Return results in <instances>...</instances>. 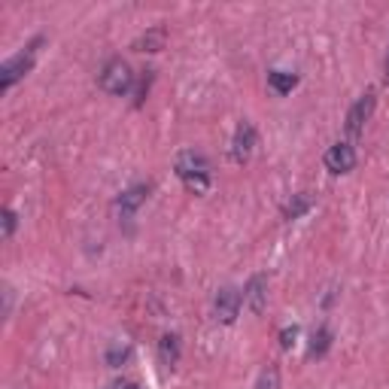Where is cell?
I'll return each instance as SVG.
<instances>
[{"label":"cell","mask_w":389,"mask_h":389,"mask_svg":"<svg viewBox=\"0 0 389 389\" xmlns=\"http://www.w3.org/2000/svg\"><path fill=\"white\" fill-rule=\"evenodd\" d=\"M374 106H377V95H374V88H368L365 95L356 101L353 106H350V113H347V134L350 137H359L362 134V128H365V122L371 119V113H374Z\"/></svg>","instance_id":"4"},{"label":"cell","mask_w":389,"mask_h":389,"mask_svg":"<svg viewBox=\"0 0 389 389\" xmlns=\"http://www.w3.org/2000/svg\"><path fill=\"white\" fill-rule=\"evenodd\" d=\"M325 167L332 173H350L356 167V149L350 143H334V146L325 149Z\"/></svg>","instance_id":"6"},{"label":"cell","mask_w":389,"mask_h":389,"mask_svg":"<svg viewBox=\"0 0 389 389\" xmlns=\"http://www.w3.org/2000/svg\"><path fill=\"white\" fill-rule=\"evenodd\" d=\"M173 171H177L180 180H189V177H198V173H210V164H207V158H204L201 152L182 149L177 155V162H173Z\"/></svg>","instance_id":"8"},{"label":"cell","mask_w":389,"mask_h":389,"mask_svg":"<svg viewBox=\"0 0 389 389\" xmlns=\"http://www.w3.org/2000/svg\"><path fill=\"white\" fill-rule=\"evenodd\" d=\"M240 304H243V298H240L238 289L225 286V289H219V292H216V301H213V314H216V319H219L222 325H231L234 319H238V314H240Z\"/></svg>","instance_id":"5"},{"label":"cell","mask_w":389,"mask_h":389,"mask_svg":"<svg viewBox=\"0 0 389 389\" xmlns=\"http://www.w3.org/2000/svg\"><path fill=\"white\" fill-rule=\"evenodd\" d=\"M97 86H101V91H106L110 97H122L134 88V73L122 58H110L104 64L101 76H97Z\"/></svg>","instance_id":"2"},{"label":"cell","mask_w":389,"mask_h":389,"mask_svg":"<svg viewBox=\"0 0 389 389\" xmlns=\"http://www.w3.org/2000/svg\"><path fill=\"white\" fill-rule=\"evenodd\" d=\"M164 43H167V30L164 28H149L146 34H140L131 43V49L134 52H158V49H164Z\"/></svg>","instance_id":"11"},{"label":"cell","mask_w":389,"mask_h":389,"mask_svg":"<svg viewBox=\"0 0 389 389\" xmlns=\"http://www.w3.org/2000/svg\"><path fill=\"white\" fill-rule=\"evenodd\" d=\"M149 88H152V70H143V76L134 82V88H131L134 106H143V101H146V95H149Z\"/></svg>","instance_id":"16"},{"label":"cell","mask_w":389,"mask_h":389,"mask_svg":"<svg viewBox=\"0 0 389 389\" xmlns=\"http://www.w3.org/2000/svg\"><path fill=\"white\" fill-rule=\"evenodd\" d=\"M295 338H298V325H286V329L280 332V347L289 350V347L295 344Z\"/></svg>","instance_id":"20"},{"label":"cell","mask_w":389,"mask_h":389,"mask_svg":"<svg viewBox=\"0 0 389 389\" xmlns=\"http://www.w3.org/2000/svg\"><path fill=\"white\" fill-rule=\"evenodd\" d=\"M332 341H334V334L329 325H319V329L310 334V344H307V359H323L325 353L332 350Z\"/></svg>","instance_id":"10"},{"label":"cell","mask_w":389,"mask_h":389,"mask_svg":"<svg viewBox=\"0 0 389 389\" xmlns=\"http://www.w3.org/2000/svg\"><path fill=\"white\" fill-rule=\"evenodd\" d=\"M256 389H280V368L277 365H268V368L258 374Z\"/></svg>","instance_id":"17"},{"label":"cell","mask_w":389,"mask_h":389,"mask_svg":"<svg viewBox=\"0 0 389 389\" xmlns=\"http://www.w3.org/2000/svg\"><path fill=\"white\" fill-rule=\"evenodd\" d=\"M158 359L167 368H173L180 362V334H162V341H158Z\"/></svg>","instance_id":"12"},{"label":"cell","mask_w":389,"mask_h":389,"mask_svg":"<svg viewBox=\"0 0 389 389\" xmlns=\"http://www.w3.org/2000/svg\"><path fill=\"white\" fill-rule=\"evenodd\" d=\"M268 86H271V91L274 95H292V88L298 86V76L295 73H289V70H271L268 73Z\"/></svg>","instance_id":"13"},{"label":"cell","mask_w":389,"mask_h":389,"mask_svg":"<svg viewBox=\"0 0 389 389\" xmlns=\"http://www.w3.org/2000/svg\"><path fill=\"white\" fill-rule=\"evenodd\" d=\"M243 301H247V307L253 310V314H265V304H268V280H265V274H253V277L247 280V286H243Z\"/></svg>","instance_id":"7"},{"label":"cell","mask_w":389,"mask_h":389,"mask_svg":"<svg viewBox=\"0 0 389 389\" xmlns=\"http://www.w3.org/2000/svg\"><path fill=\"white\" fill-rule=\"evenodd\" d=\"M149 198V186H143V182H137V186L131 189H125L119 198H116V213L122 219H128V216H134L137 210H140V204Z\"/></svg>","instance_id":"9"},{"label":"cell","mask_w":389,"mask_h":389,"mask_svg":"<svg viewBox=\"0 0 389 389\" xmlns=\"http://www.w3.org/2000/svg\"><path fill=\"white\" fill-rule=\"evenodd\" d=\"M182 186H186V192H192V195H204V192H210V173H198V177L182 180Z\"/></svg>","instance_id":"18"},{"label":"cell","mask_w":389,"mask_h":389,"mask_svg":"<svg viewBox=\"0 0 389 389\" xmlns=\"http://www.w3.org/2000/svg\"><path fill=\"white\" fill-rule=\"evenodd\" d=\"M15 225H19V216H15L12 207H3V228H0V238L10 240L15 234Z\"/></svg>","instance_id":"19"},{"label":"cell","mask_w":389,"mask_h":389,"mask_svg":"<svg viewBox=\"0 0 389 389\" xmlns=\"http://www.w3.org/2000/svg\"><path fill=\"white\" fill-rule=\"evenodd\" d=\"M43 43H46V37H34V40L25 46V52H19V55L3 61V67H0V91H10L15 82L25 79V76L30 73V67H34V61H37V52H40Z\"/></svg>","instance_id":"1"},{"label":"cell","mask_w":389,"mask_h":389,"mask_svg":"<svg viewBox=\"0 0 389 389\" xmlns=\"http://www.w3.org/2000/svg\"><path fill=\"white\" fill-rule=\"evenodd\" d=\"M253 149H256V128H253V122L243 119L238 125V131H234V137H231L228 155H231L234 164H247L249 155H253Z\"/></svg>","instance_id":"3"},{"label":"cell","mask_w":389,"mask_h":389,"mask_svg":"<svg viewBox=\"0 0 389 389\" xmlns=\"http://www.w3.org/2000/svg\"><path fill=\"white\" fill-rule=\"evenodd\" d=\"M113 389H140V386H137V383H128V380H119V383L113 386Z\"/></svg>","instance_id":"21"},{"label":"cell","mask_w":389,"mask_h":389,"mask_svg":"<svg viewBox=\"0 0 389 389\" xmlns=\"http://www.w3.org/2000/svg\"><path fill=\"white\" fill-rule=\"evenodd\" d=\"M310 207H314V198H310L307 192H298V195H292V201H289L286 207H283V219L295 222V219H301Z\"/></svg>","instance_id":"14"},{"label":"cell","mask_w":389,"mask_h":389,"mask_svg":"<svg viewBox=\"0 0 389 389\" xmlns=\"http://www.w3.org/2000/svg\"><path fill=\"white\" fill-rule=\"evenodd\" d=\"M104 359H106V365H110V368H122V365L131 359V347H128V344H113L110 350H106Z\"/></svg>","instance_id":"15"}]
</instances>
